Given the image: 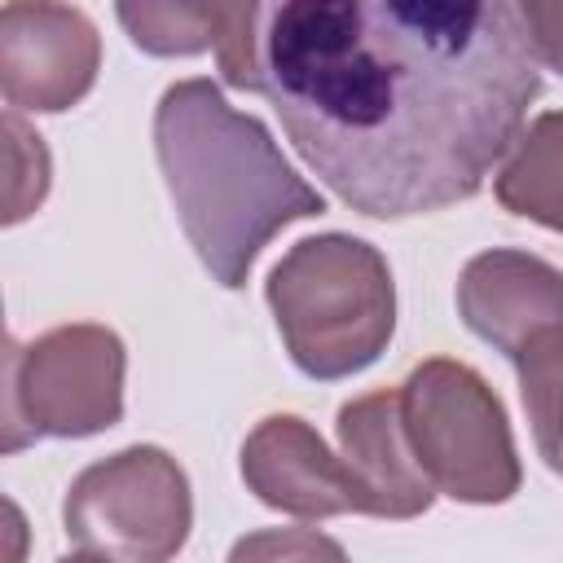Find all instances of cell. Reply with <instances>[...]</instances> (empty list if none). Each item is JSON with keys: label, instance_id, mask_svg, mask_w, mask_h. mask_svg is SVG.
Segmentation results:
<instances>
[{"label": "cell", "instance_id": "obj_1", "mask_svg": "<svg viewBox=\"0 0 563 563\" xmlns=\"http://www.w3.org/2000/svg\"><path fill=\"white\" fill-rule=\"evenodd\" d=\"M255 92L343 207L409 220L484 189L541 66L510 0H277L255 9Z\"/></svg>", "mask_w": 563, "mask_h": 563}, {"label": "cell", "instance_id": "obj_2", "mask_svg": "<svg viewBox=\"0 0 563 563\" xmlns=\"http://www.w3.org/2000/svg\"><path fill=\"white\" fill-rule=\"evenodd\" d=\"M154 154L180 229L224 290H242L255 255L325 198L286 163L273 132L224 101L211 79H176L154 106Z\"/></svg>", "mask_w": 563, "mask_h": 563}, {"label": "cell", "instance_id": "obj_3", "mask_svg": "<svg viewBox=\"0 0 563 563\" xmlns=\"http://www.w3.org/2000/svg\"><path fill=\"white\" fill-rule=\"evenodd\" d=\"M286 356L317 383L369 369L396 334V282L383 251L352 233L299 238L264 282Z\"/></svg>", "mask_w": 563, "mask_h": 563}, {"label": "cell", "instance_id": "obj_4", "mask_svg": "<svg viewBox=\"0 0 563 563\" xmlns=\"http://www.w3.org/2000/svg\"><path fill=\"white\" fill-rule=\"evenodd\" d=\"M400 422L435 497L444 493L466 506H501L519 493L523 466L506 405L466 361H418L400 383Z\"/></svg>", "mask_w": 563, "mask_h": 563}, {"label": "cell", "instance_id": "obj_5", "mask_svg": "<svg viewBox=\"0 0 563 563\" xmlns=\"http://www.w3.org/2000/svg\"><path fill=\"white\" fill-rule=\"evenodd\" d=\"M128 347L110 325L70 321L9 339L4 347V449L31 440H88L123 422Z\"/></svg>", "mask_w": 563, "mask_h": 563}, {"label": "cell", "instance_id": "obj_6", "mask_svg": "<svg viewBox=\"0 0 563 563\" xmlns=\"http://www.w3.org/2000/svg\"><path fill=\"white\" fill-rule=\"evenodd\" d=\"M62 528L110 563H172L194 528L189 475L167 449L128 444L70 479Z\"/></svg>", "mask_w": 563, "mask_h": 563}, {"label": "cell", "instance_id": "obj_7", "mask_svg": "<svg viewBox=\"0 0 563 563\" xmlns=\"http://www.w3.org/2000/svg\"><path fill=\"white\" fill-rule=\"evenodd\" d=\"M101 70V35L75 4L9 0L0 9V92L9 110L62 114L79 106Z\"/></svg>", "mask_w": 563, "mask_h": 563}, {"label": "cell", "instance_id": "obj_8", "mask_svg": "<svg viewBox=\"0 0 563 563\" xmlns=\"http://www.w3.org/2000/svg\"><path fill=\"white\" fill-rule=\"evenodd\" d=\"M238 471L246 493H255V501H264L268 510H282L295 519L361 515V497L343 457L330 453L321 431L299 413L260 418L242 440Z\"/></svg>", "mask_w": 563, "mask_h": 563}, {"label": "cell", "instance_id": "obj_9", "mask_svg": "<svg viewBox=\"0 0 563 563\" xmlns=\"http://www.w3.org/2000/svg\"><path fill=\"white\" fill-rule=\"evenodd\" d=\"M457 317L510 361L532 334L563 325V268L515 246L479 251L457 277Z\"/></svg>", "mask_w": 563, "mask_h": 563}, {"label": "cell", "instance_id": "obj_10", "mask_svg": "<svg viewBox=\"0 0 563 563\" xmlns=\"http://www.w3.org/2000/svg\"><path fill=\"white\" fill-rule=\"evenodd\" d=\"M334 431H339V457L361 497V515L418 519L431 510L435 488L427 484V475L409 453L405 422H400V387L343 400Z\"/></svg>", "mask_w": 563, "mask_h": 563}, {"label": "cell", "instance_id": "obj_11", "mask_svg": "<svg viewBox=\"0 0 563 563\" xmlns=\"http://www.w3.org/2000/svg\"><path fill=\"white\" fill-rule=\"evenodd\" d=\"M493 194L510 216L563 233V110H541L510 145L493 176Z\"/></svg>", "mask_w": 563, "mask_h": 563}, {"label": "cell", "instance_id": "obj_12", "mask_svg": "<svg viewBox=\"0 0 563 563\" xmlns=\"http://www.w3.org/2000/svg\"><path fill=\"white\" fill-rule=\"evenodd\" d=\"M128 40L154 57H194L216 53L229 26V4H189V0H141L114 9Z\"/></svg>", "mask_w": 563, "mask_h": 563}, {"label": "cell", "instance_id": "obj_13", "mask_svg": "<svg viewBox=\"0 0 563 563\" xmlns=\"http://www.w3.org/2000/svg\"><path fill=\"white\" fill-rule=\"evenodd\" d=\"M510 365L519 374V396L532 422L537 453L550 471H563V325L532 334L510 356Z\"/></svg>", "mask_w": 563, "mask_h": 563}, {"label": "cell", "instance_id": "obj_14", "mask_svg": "<svg viewBox=\"0 0 563 563\" xmlns=\"http://www.w3.org/2000/svg\"><path fill=\"white\" fill-rule=\"evenodd\" d=\"M224 563H352L321 528H255L229 545Z\"/></svg>", "mask_w": 563, "mask_h": 563}, {"label": "cell", "instance_id": "obj_15", "mask_svg": "<svg viewBox=\"0 0 563 563\" xmlns=\"http://www.w3.org/2000/svg\"><path fill=\"white\" fill-rule=\"evenodd\" d=\"M4 132H9V163H13L4 224H18V220H26V216L44 202V194H48V150H44V136L31 132L18 110L4 114Z\"/></svg>", "mask_w": 563, "mask_h": 563}, {"label": "cell", "instance_id": "obj_16", "mask_svg": "<svg viewBox=\"0 0 563 563\" xmlns=\"http://www.w3.org/2000/svg\"><path fill=\"white\" fill-rule=\"evenodd\" d=\"M519 9V22L528 31V48L537 57V66H550L563 75V4H515Z\"/></svg>", "mask_w": 563, "mask_h": 563}, {"label": "cell", "instance_id": "obj_17", "mask_svg": "<svg viewBox=\"0 0 563 563\" xmlns=\"http://www.w3.org/2000/svg\"><path fill=\"white\" fill-rule=\"evenodd\" d=\"M57 563H110V559H101V554H88V550H79V554H66V559H57Z\"/></svg>", "mask_w": 563, "mask_h": 563}]
</instances>
